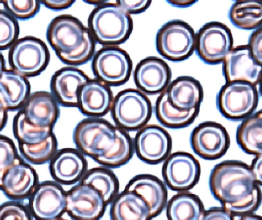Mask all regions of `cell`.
Returning a JSON list of instances; mask_svg holds the SVG:
<instances>
[{"instance_id":"obj_1","label":"cell","mask_w":262,"mask_h":220,"mask_svg":"<svg viewBox=\"0 0 262 220\" xmlns=\"http://www.w3.org/2000/svg\"><path fill=\"white\" fill-rule=\"evenodd\" d=\"M77 149L101 166L118 168L134 155V142L128 132L102 118H86L73 132Z\"/></svg>"},{"instance_id":"obj_2","label":"cell","mask_w":262,"mask_h":220,"mask_svg":"<svg viewBox=\"0 0 262 220\" xmlns=\"http://www.w3.org/2000/svg\"><path fill=\"white\" fill-rule=\"evenodd\" d=\"M212 196L233 216L252 214L259 207L261 193L251 167L239 161L217 164L209 177Z\"/></svg>"},{"instance_id":"obj_3","label":"cell","mask_w":262,"mask_h":220,"mask_svg":"<svg viewBox=\"0 0 262 220\" xmlns=\"http://www.w3.org/2000/svg\"><path fill=\"white\" fill-rule=\"evenodd\" d=\"M46 38L57 56L70 67L89 62L95 54L96 41L78 18L61 15L54 18L48 26Z\"/></svg>"},{"instance_id":"obj_4","label":"cell","mask_w":262,"mask_h":220,"mask_svg":"<svg viewBox=\"0 0 262 220\" xmlns=\"http://www.w3.org/2000/svg\"><path fill=\"white\" fill-rule=\"evenodd\" d=\"M88 28L96 43L104 47L118 46L130 38L133 21L130 14L117 0H107L92 11L88 19Z\"/></svg>"},{"instance_id":"obj_5","label":"cell","mask_w":262,"mask_h":220,"mask_svg":"<svg viewBox=\"0 0 262 220\" xmlns=\"http://www.w3.org/2000/svg\"><path fill=\"white\" fill-rule=\"evenodd\" d=\"M111 113L115 126L132 132L147 125L152 107L149 98L140 90L126 89L114 97Z\"/></svg>"},{"instance_id":"obj_6","label":"cell","mask_w":262,"mask_h":220,"mask_svg":"<svg viewBox=\"0 0 262 220\" xmlns=\"http://www.w3.org/2000/svg\"><path fill=\"white\" fill-rule=\"evenodd\" d=\"M195 32L188 23L172 20L163 25L156 35V48L165 59L180 62L195 52Z\"/></svg>"},{"instance_id":"obj_7","label":"cell","mask_w":262,"mask_h":220,"mask_svg":"<svg viewBox=\"0 0 262 220\" xmlns=\"http://www.w3.org/2000/svg\"><path fill=\"white\" fill-rule=\"evenodd\" d=\"M92 61L95 78L109 87L123 85L130 79L132 60L129 54L118 46L103 47L95 52Z\"/></svg>"},{"instance_id":"obj_8","label":"cell","mask_w":262,"mask_h":220,"mask_svg":"<svg viewBox=\"0 0 262 220\" xmlns=\"http://www.w3.org/2000/svg\"><path fill=\"white\" fill-rule=\"evenodd\" d=\"M256 87L245 82L226 83L219 92L217 107L220 113L230 120L250 116L258 107Z\"/></svg>"},{"instance_id":"obj_9","label":"cell","mask_w":262,"mask_h":220,"mask_svg":"<svg viewBox=\"0 0 262 220\" xmlns=\"http://www.w3.org/2000/svg\"><path fill=\"white\" fill-rule=\"evenodd\" d=\"M12 70L26 77H34L46 70L49 62V52L41 40L26 37L17 40L9 52Z\"/></svg>"},{"instance_id":"obj_10","label":"cell","mask_w":262,"mask_h":220,"mask_svg":"<svg viewBox=\"0 0 262 220\" xmlns=\"http://www.w3.org/2000/svg\"><path fill=\"white\" fill-rule=\"evenodd\" d=\"M233 48V38L227 26L220 22L207 23L195 34V49L201 61L210 65L223 63Z\"/></svg>"},{"instance_id":"obj_11","label":"cell","mask_w":262,"mask_h":220,"mask_svg":"<svg viewBox=\"0 0 262 220\" xmlns=\"http://www.w3.org/2000/svg\"><path fill=\"white\" fill-rule=\"evenodd\" d=\"M133 142L137 156L149 164H160L165 161L172 150L170 135L157 125H146L139 129Z\"/></svg>"},{"instance_id":"obj_12","label":"cell","mask_w":262,"mask_h":220,"mask_svg":"<svg viewBox=\"0 0 262 220\" xmlns=\"http://www.w3.org/2000/svg\"><path fill=\"white\" fill-rule=\"evenodd\" d=\"M162 174L169 189L174 191H188L193 188L200 179V163L187 152H175L165 160Z\"/></svg>"},{"instance_id":"obj_13","label":"cell","mask_w":262,"mask_h":220,"mask_svg":"<svg viewBox=\"0 0 262 220\" xmlns=\"http://www.w3.org/2000/svg\"><path fill=\"white\" fill-rule=\"evenodd\" d=\"M107 204L101 193L80 183L66 193V213L74 220H100Z\"/></svg>"},{"instance_id":"obj_14","label":"cell","mask_w":262,"mask_h":220,"mask_svg":"<svg viewBox=\"0 0 262 220\" xmlns=\"http://www.w3.org/2000/svg\"><path fill=\"white\" fill-rule=\"evenodd\" d=\"M190 144L200 158L216 160L227 152L229 137L222 125L212 121L200 123L192 132Z\"/></svg>"},{"instance_id":"obj_15","label":"cell","mask_w":262,"mask_h":220,"mask_svg":"<svg viewBox=\"0 0 262 220\" xmlns=\"http://www.w3.org/2000/svg\"><path fill=\"white\" fill-rule=\"evenodd\" d=\"M29 211L37 220H53L66 213V193L52 181L38 184L29 198Z\"/></svg>"},{"instance_id":"obj_16","label":"cell","mask_w":262,"mask_h":220,"mask_svg":"<svg viewBox=\"0 0 262 220\" xmlns=\"http://www.w3.org/2000/svg\"><path fill=\"white\" fill-rule=\"evenodd\" d=\"M223 70L226 83L245 82L256 87L262 78V66L248 45L233 47L223 61Z\"/></svg>"},{"instance_id":"obj_17","label":"cell","mask_w":262,"mask_h":220,"mask_svg":"<svg viewBox=\"0 0 262 220\" xmlns=\"http://www.w3.org/2000/svg\"><path fill=\"white\" fill-rule=\"evenodd\" d=\"M172 72L166 61L157 57H148L136 66L134 81L139 90L149 95L166 90L171 83Z\"/></svg>"},{"instance_id":"obj_18","label":"cell","mask_w":262,"mask_h":220,"mask_svg":"<svg viewBox=\"0 0 262 220\" xmlns=\"http://www.w3.org/2000/svg\"><path fill=\"white\" fill-rule=\"evenodd\" d=\"M38 185L36 172L21 161L6 172L2 179L0 190L12 201H20L30 198Z\"/></svg>"},{"instance_id":"obj_19","label":"cell","mask_w":262,"mask_h":220,"mask_svg":"<svg viewBox=\"0 0 262 220\" xmlns=\"http://www.w3.org/2000/svg\"><path fill=\"white\" fill-rule=\"evenodd\" d=\"M89 77L76 67H64L54 74L51 79L52 96L59 105L78 107L80 89L89 81Z\"/></svg>"},{"instance_id":"obj_20","label":"cell","mask_w":262,"mask_h":220,"mask_svg":"<svg viewBox=\"0 0 262 220\" xmlns=\"http://www.w3.org/2000/svg\"><path fill=\"white\" fill-rule=\"evenodd\" d=\"M113 100L108 85L96 78L90 79L80 89L78 108L88 118H101L111 111Z\"/></svg>"},{"instance_id":"obj_21","label":"cell","mask_w":262,"mask_h":220,"mask_svg":"<svg viewBox=\"0 0 262 220\" xmlns=\"http://www.w3.org/2000/svg\"><path fill=\"white\" fill-rule=\"evenodd\" d=\"M51 175L59 184H75L87 172V161L78 149H63L58 151L50 161Z\"/></svg>"},{"instance_id":"obj_22","label":"cell","mask_w":262,"mask_h":220,"mask_svg":"<svg viewBox=\"0 0 262 220\" xmlns=\"http://www.w3.org/2000/svg\"><path fill=\"white\" fill-rule=\"evenodd\" d=\"M19 110L29 123L41 128H53L60 115L59 104L49 92L29 95Z\"/></svg>"},{"instance_id":"obj_23","label":"cell","mask_w":262,"mask_h":220,"mask_svg":"<svg viewBox=\"0 0 262 220\" xmlns=\"http://www.w3.org/2000/svg\"><path fill=\"white\" fill-rule=\"evenodd\" d=\"M125 190L134 192L146 201L152 219L158 216L167 204L166 187L154 175H137L130 180Z\"/></svg>"},{"instance_id":"obj_24","label":"cell","mask_w":262,"mask_h":220,"mask_svg":"<svg viewBox=\"0 0 262 220\" xmlns=\"http://www.w3.org/2000/svg\"><path fill=\"white\" fill-rule=\"evenodd\" d=\"M169 104L182 111L200 109L203 99L200 83L190 76H180L169 84L165 90Z\"/></svg>"},{"instance_id":"obj_25","label":"cell","mask_w":262,"mask_h":220,"mask_svg":"<svg viewBox=\"0 0 262 220\" xmlns=\"http://www.w3.org/2000/svg\"><path fill=\"white\" fill-rule=\"evenodd\" d=\"M29 93L30 84L23 75L12 70L0 75V101L6 110H21Z\"/></svg>"},{"instance_id":"obj_26","label":"cell","mask_w":262,"mask_h":220,"mask_svg":"<svg viewBox=\"0 0 262 220\" xmlns=\"http://www.w3.org/2000/svg\"><path fill=\"white\" fill-rule=\"evenodd\" d=\"M111 220H151L146 201L134 192L124 190L112 201Z\"/></svg>"},{"instance_id":"obj_27","label":"cell","mask_w":262,"mask_h":220,"mask_svg":"<svg viewBox=\"0 0 262 220\" xmlns=\"http://www.w3.org/2000/svg\"><path fill=\"white\" fill-rule=\"evenodd\" d=\"M200 112V109L182 111L174 108L168 101L166 92L160 93L155 104V115L157 120L165 127L181 129L192 124Z\"/></svg>"},{"instance_id":"obj_28","label":"cell","mask_w":262,"mask_h":220,"mask_svg":"<svg viewBox=\"0 0 262 220\" xmlns=\"http://www.w3.org/2000/svg\"><path fill=\"white\" fill-rule=\"evenodd\" d=\"M237 142L250 155L262 154V110L243 119L237 130Z\"/></svg>"},{"instance_id":"obj_29","label":"cell","mask_w":262,"mask_h":220,"mask_svg":"<svg viewBox=\"0 0 262 220\" xmlns=\"http://www.w3.org/2000/svg\"><path fill=\"white\" fill-rule=\"evenodd\" d=\"M204 213L201 201L191 193H179L171 198L166 206L169 220H202Z\"/></svg>"},{"instance_id":"obj_30","label":"cell","mask_w":262,"mask_h":220,"mask_svg":"<svg viewBox=\"0 0 262 220\" xmlns=\"http://www.w3.org/2000/svg\"><path fill=\"white\" fill-rule=\"evenodd\" d=\"M229 18L238 29L256 30L262 26V2H235L231 6Z\"/></svg>"},{"instance_id":"obj_31","label":"cell","mask_w":262,"mask_h":220,"mask_svg":"<svg viewBox=\"0 0 262 220\" xmlns=\"http://www.w3.org/2000/svg\"><path fill=\"white\" fill-rule=\"evenodd\" d=\"M82 184L98 190L107 205L118 196L119 183L113 172L104 167H96L86 172L81 178Z\"/></svg>"},{"instance_id":"obj_32","label":"cell","mask_w":262,"mask_h":220,"mask_svg":"<svg viewBox=\"0 0 262 220\" xmlns=\"http://www.w3.org/2000/svg\"><path fill=\"white\" fill-rule=\"evenodd\" d=\"M13 133L18 144L34 145L46 141L54 132L53 128L38 127L29 123L19 110L14 118Z\"/></svg>"},{"instance_id":"obj_33","label":"cell","mask_w":262,"mask_h":220,"mask_svg":"<svg viewBox=\"0 0 262 220\" xmlns=\"http://www.w3.org/2000/svg\"><path fill=\"white\" fill-rule=\"evenodd\" d=\"M18 149L26 161L32 164L41 165L50 162L58 152V141L55 134L40 144H18Z\"/></svg>"},{"instance_id":"obj_34","label":"cell","mask_w":262,"mask_h":220,"mask_svg":"<svg viewBox=\"0 0 262 220\" xmlns=\"http://www.w3.org/2000/svg\"><path fill=\"white\" fill-rule=\"evenodd\" d=\"M5 9L13 18L27 20L33 18L41 7L36 0H8L3 1Z\"/></svg>"},{"instance_id":"obj_35","label":"cell","mask_w":262,"mask_h":220,"mask_svg":"<svg viewBox=\"0 0 262 220\" xmlns=\"http://www.w3.org/2000/svg\"><path fill=\"white\" fill-rule=\"evenodd\" d=\"M19 33L18 22L10 14L0 10V49L11 47Z\"/></svg>"},{"instance_id":"obj_36","label":"cell","mask_w":262,"mask_h":220,"mask_svg":"<svg viewBox=\"0 0 262 220\" xmlns=\"http://www.w3.org/2000/svg\"><path fill=\"white\" fill-rule=\"evenodd\" d=\"M21 161L13 141L0 135V184L6 172L14 164Z\"/></svg>"},{"instance_id":"obj_37","label":"cell","mask_w":262,"mask_h":220,"mask_svg":"<svg viewBox=\"0 0 262 220\" xmlns=\"http://www.w3.org/2000/svg\"><path fill=\"white\" fill-rule=\"evenodd\" d=\"M0 220H32V217L29 208L13 201L0 205Z\"/></svg>"},{"instance_id":"obj_38","label":"cell","mask_w":262,"mask_h":220,"mask_svg":"<svg viewBox=\"0 0 262 220\" xmlns=\"http://www.w3.org/2000/svg\"><path fill=\"white\" fill-rule=\"evenodd\" d=\"M248 46L255 61L262 66V26L254 31L249 38Z\"/></svg>"},{"instance_id":"obj_39","label":"cell","mask_w":262,"mask_h":220,"mask_svg":"<svg viewBox=\"0 0 262 220\" xmlns=\"http://www.w3.org/2000/svg\"><path fill=\"white\" fill-rule=\"evenodd\" d=\"M117 2L130 15L143 13L146 9H149L152 3V2L149 0H117Z\"/></svg>"},{"instance_id":"obj_40","label":"cell","mask_w":262,"mask_h":220,"mask_svg":"<svg viewBox=\"0 0 262 220\" xmlns=\"http://www.w3.org/2000/svg\"><path fill=\"white\" fill-rule=\"evenodd\" d=\"M202 220H234L233 215L223 208H213L205 211Z\"/></svg>"},{"instance_id":"obj_41","label":"cell","mask_w":262,"mask_h":220,"mask_svg":"<svg viewBox=\"0 0 262 220\" xmlns=\"http://www.w3.org/2000/svg\"><path fill=\"white\" fill-rule=\"evenodd\" d=\"M40 3L52 10H63L71 7L75 1V0H44Z\"/></svg>"},{"instance_id":"obj_42","label":"cell","mask_w":262,"mask_h":220,"mask_svg":"<svg viewBox=\"0 0 262 220\" xmlns=\"http://www.w3.org/2000/svg\"><path fill=\"white\" fill-rule=\"evenodd\" d=\"M250 167L257 184L262 187V154L256 155Z\"/></svg>"},{"instance_id":"obj_43","label":"cell","mask_w":262,"mask_h":220,"mask_svg":"<svg viewBox=\"0 0 262 220\" xmlns=\"http://www.w3.org/2000/svg\"><path fill=\"white\" fill-rule=\"evenodd\" d=\"M166 2L175 7L186 8L193 6L197 3V0H167Z\"/></svg>"},{"instance_id":"obj_44","label":"cell","mask_w":262,"mask_h":220,"mask_svg":"<svg viewBox=\"0 0 262 220\" xmlns=\"http://www.w3.org/2000/svg\"><path fill=\"white\" fill-rule=\"evenodd\" d=\"M7 111L0 101V131L4 128L7 121Z\"/></svg>"},{"instance_id":"obj_45","label":"cell","mask_w":262,"mask_h":220,"mask_svg":"<svg viewBox=\"0 0 262 220\" xmlns=\"http://www.w3.org/2000/svg\"><path fill=\"white\" fill-rule=\"evenodd\" d=\"M234 220H262V217L254 216L252 214L244 215V216H233Z\"/></svg>"},{"instance_id":"obj_46","label":"cell","mask_w":262,"mask_h":220,"mask_svg":"<svg viewBox=\"0 0 262 220\" xmlns=\"http://www.w3.org/2000/svg\"><path fill=\"white\" fill-rule=\"evenodd\" d=\"M107 1V0H84L86 3L89 5H93L95 7L104 4V3H105Z\"/></svg>"},{"instance_id":"obj_47","label":"cell","mask_w":262,"mask_h":220,"mask_svg":"<svg viewBox=\"0 0 262 220\" xmlns=\"http://www.w3.org/2000/svg\"><path fill=\"white\" fill-rule=\"evenodd\" d=\"M4 70V58H3V55L0 54V75H2V73H3Z\"/></svg>"},{"instance_id":"obj_48","label":"cell","mask_w":262,"mask_h":220,"mask_svg":"<svg viewBox=\"0 0 262 220\" xmlns=\"http://www.w3.org/2000/svg\"><path fill=\"white\" fill-rule=\"evenodd\" d=\"M258 85H259V93H260V94H261V96L262 97V78H261V81H260L259 84H258Z\"/></svg>"},{"instance_id":"obj_49","label":"cell","mask_w":262,"mask_h":220,"mask_svg":"<svg viewBox=\"0 0 262 220\" xmlns=\"http://www.w3.org/2000/svg\"><path fill=\"white\" fill-rule=\"evenodd\" d=\"M53 220H66V219H61V218H58V219H53Z\"/></svg>"}]
</instances>
